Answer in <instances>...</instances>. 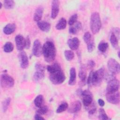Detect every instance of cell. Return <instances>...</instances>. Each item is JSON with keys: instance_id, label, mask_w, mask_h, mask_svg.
Wrapping results in <instances>:
<instances>
[{"instance_id": "cell-8", "label": "cell", "mask_w": 120, "mask_h": 120, "mask_svg": "<svg viewBox=\"0 0 120 120\" xmlns=\"http://www.w3.org/2000/svg\"><path fill=\"white\" fill-rule=\"evenodd\" d=\"M81 96L82 97V102L84 106L89 107L93 101V95L89 90H84L82 91Z\"/></svg>"}, {"instance_id": "cell-24", "label": "cell", "mask_w": 120, "mask_h": 120, "mask_svg": "<svg viewBox=\"0 0 120 120\" xmlns=\"http://www.w3.org/2000/svg\"><path fill=\"white\" fill-rule=\"evenodd\" d=\"M67 26V21L64 18H61L58 23L55 26L56 29L58 30H64L66 28Z\"/></svg>"}, {"instance_id": "cell-42", "label": "cell", "mask_w": 120, "mask_h": 120, "mask_svg": "<svg viewBox=\"0 0 120 120\" xmlns=\"http://www.w3.org/2000/svg\"><path fill=\"white\" fill-rule=\"evenodd\" d=\"M96 111V107H93L91 109H90L89 111V114L90 115H92Z\"/></svg>"}, {"instance_id": "cell-16", "label": "cell", "mask_w": 120, "mask_h": 120, "mask_svg": "<svg viewBox=\"0 0 120 120\" xmlns=\"http://www.w3.org/2000/svg\"><path fill=\"white\" fill-rule=\"evenodd\" d=\"M67 44L72 50H76L79 46L80 40L77 38L75 37L69 39L67 41Z\"/></svg>"}, {"instance_id": "cell-17", "label": "cell", "mask_w": 120, "mask_h": 120, "mask_svg": "<svg viewBox=\"0 0 120 120\" xmlns=\"http://www.w3.org/2000/svg\"><path fill=\"white\" fill-rule=\"evenodd\" d=\"M37 24L39 29L44 32H47L50 30L51 24L49 22L46 21H40L37 22Z\"/></svg>"}, {"instance_id": "cell-35", "label": "cell", "mask_w": 120, "mask_h": 120, "mask_svg": "<svg viewBox=\"0 0 120 120\" xmlns=\"http://www.w3.org/2000/svg\"><path fill=\"white\" fill-rule=\"evenodd\" d=\"M94 47L95 45L93 40H92L89 43L87 44V50L89 52H91L94 49Z\"/></svg>"}, {"instance_id": "cell-10", "label": "cell", "mask_w": 120, "mask_h": 120, "mask_svg": "<svg viewBox=\"0 0 120 120\" xmlns=\"http://www.w3.org/2000/svg\"><path fill=\"white\" fill-rule=\"evenodd\" d=\"M105 97L106 100L111 104L117 105L120 102V93L119 90L113 92H106Z\"/></svg>"}, {"instance_id": "cell-13", "label": "cell", "mask_w": 120, "mask_h": 120, "mask_svg": "<svg viewBox=\"0 0 120 120\" xmlns=\"http://www.w3.org/2000/svg\"><path fill=\"white\" fill-rule=\"evenodd\" d=\"M60 10V2L58 0H54L52 1L51 17L54 19L58 15Z\"/></svg>"}, {"instance_id": "cell-23", "label": "cell", "mask_w": 120, "mask_h": 120, "mask_svg": "<svg viewBox=\"0 0 120 120\" xmlns=\"http://www.w3.org/2000/svg\"><path fill=\"white\" fill-rule=\"evenodd\" d=\"M34 103L36 106L38 108L44 105V98L43 96L42 95H38L37 96L34 100Z\"/></svg>"}, {"instance_id": "cell-41", "label": "cell", "mask_w": 120, "mask_h": 120, "mask_svg": "<svg viewBox=\"0 0 120 120\" xmlns=\"http://www.w3.org/2000/svg\"><path fill=\"white\" fill-rule=\"evenodd\" d=\"M98 105L100 106H101V107L104 106V105H105V104L104 101L102 99H101V98L98 99Z\"/></svg>"}, {"instance_id": "cell-27", "label": "cell", "mask_w": 120, "mask_h": 120, "mask_svg": "<svg viewBox=\"0 0 120 120\" xmlns=\"http://www.w3.org/2000/svg\"><path fill=\"white\" fill-rule=\"evenodd\" d=\"M10 102H11V98L9 97L7 98L2 102V110L3 112H5L8 109Z\"/></svg>"}, {"instance_id": "cell-26", "label": "cell", "mask_w": 120, "mask_h": 120, "mask_svg": "<svg viewBox=\"0 0 120 120\" xmlns=\"http://www.w3.org/2000/svg\"><path fill=\"white\" fill-rule=\"evenodd\" d=\"M14 45L10 42H8L6 43L3 46V50L5 52L9 53L12 52L14 50Z\"/></svg>"}, {"instance_id": "cell-31", "label": "cell", "mask_w": 120, "mask_h": 120, "mask_svg": "<svg viewBox=\"0 0 120 120\" xmlns=\"http://www.w3.org/2000/svg\"><path fill=\"white\" fill-rule=\"evenodd\" d=\"M99 119L102 120H107L108 119V116L105 113V111L103 108H100L99 110Z\"/></svg>"}, {"instance_id": "cell-11", "label": "cell", "mask_w": 120, "mask_h": 120, "mask_svg": "<svg viewBox=\"0 0 120 120\" xmlns=\"http://www.w3.org/2000/svg\"><path fill=\"white\" fill-rule=\"evenodd\" d=\"M32 53L36 57H40L43 53V46L38 39L35 40L33 43Z\"/></svg>"}, {"instance_id": "cell-39", "label": "cell", "mask_w": 120, "mask_h": 120, "mask_svg": "<svg viewBox=\"0 0 120 120\" xmlns=\"http://www.w3.org/2000/svg\"><path fill=\"white\" fill-rule=\"evenodd\" d=\"M34 119L36 120H45V119L41 116L40 114L37 113L35 115Z\"/></svg>"}, {"instance_id": "cell-30", "label": "cell", "mask_w": 120, "mask_h": 120, "mask_svg": "<svg viewBox=\"0 0 120 120\" xmlns=\"http://www.w3.org/2000/svg\"><path fill=\"white\" fill-rule=\"evenodd\" d=\"M15 2L12 0H5L4 1V7L7 9H12L15 6Z\"/></svg>"}, {"instance_id": "cell-36", "label": "cell", "mask_w": 120, "mask_h": 120, "mask_svg": "<svg viewBox=\"0 0 120 120\" xmlns=\"http://www.w3.org/2000/svg\"><path fill=\"white\" fill-rule=\"evenodd\" d=\"M30 46V40L29 36H27L26 38H25V48L27 49H29Z\"/></svg>"}, {"instance_id": "cell-9", "label": "cell", "mask_w": 120, "mask_h": 120, "mask_svg": "<svg viewBox=\"0 0 120 120\" xmlns=\"http://www.w3.org/2000/svg\"><path fill=\"white\" fill-rule=\"evenodd\" d=\"M120 87V82L118 80L114 78L107 82L106 91L107 93L113 92L119 90Z\"/></svg>"}, {"instance_id": "cell-6", "label": "cell", "mask_w": 120, "mask_h": 120, "mask_svg": "<svg viewBox=\"0 0 120 120\" xmlns=\"http://www.w3.org/2000/svg\"><path fill=\"white\" fill-rule=\"evenodd\" d=\"M15 83L14 78L9 75L3 74L0 76V85L3 88L12 87Z\"/></svg>"}, {"instance_id": "cell-34", "label": "cell", "mask_w": 120, "mask_h": 120, "mask_svg": "<svg viewBox=\"0 0 120 120\" xmlns=\"http://www.w3.org/2000/svg\"><path fill=\"white\" fill-rule=\"evenodd\" d=\"M48 111V108L45 105H43L42 106L38 108L37 112V113L39 114L40 115L45 114Z\"/></svg>"}, {"instance_id": "cell-7", "label": "cell", "mask_w": 120, "mask_h": 120, "mask_svg": "<svg viewBox=\"0 0 120 120\" xmlns=\"http://www.w3.org/2000/svg\"><path fill=\"white\" fill-rule=\"evenodd\" d=\"M107 66L111 73L113 75L119 73L120 71V66L119 62L114 59H109L107 62Z\"/></svg>"}, {"instance_id": "cell-18", "label": "cell", "mask_w": 120, "mask_h": 120, "mask_svg": "<svg viewBox=\"0 0 120 120\" xmlns=\"http://www.w3.org/2000/svg\"><path fill=\"white\" fill-rule=\"evenodd\" d=\"M43 12H44V8L42 6L38 7L36 8L35 11V13L34 14L33 20L37 22L40 21L43 16Z\"/></svg>"}, {"instance_id": "cell-28", "label": "cell", "mask_w": 120, "mask_h": 120, "mask_svg": "<svg viewBox=\"0 0 120 120\" xmlns=\"http://www.w3.org/2000/svg\"><path fill=\"white\" fill-rule=\"evenodd\" d=\"M108 46L109 45L107 42L102 41L98 44V49L100 52H105L108 49Z\"/></svg>"}, {"instance_id": "cell-4", "label": "cell", "mask_w": 120, "mask_h": 120, "mask_svg": "<svg viewBox=\"0 0 120 120\" xmlns=\"http://www.w3.org/2000/svg\"><path fill=\"white\" fill-rule=\"evenodd\" d=\"M90 27L91 31L93 34H96L98 33L101 29V19L99 14L97 12H94L91 15Z\"/></svg>"}, {"instance_id": "cell-40", "label": "cell", "mask_w": 120, "mask_h": 120, "mask_svg": "<svg viewBox=\"0 0 120 120\" xmlns=\"http://www.w3.org/2000/svg\"><path fill=\"white\" fill-rule=\"evenodd\" d=\"M88 65H89V67H91V68H93L94 67H95L96 64H95V62L94 61H93V60H89L88 62Z\"/></svg>"}, {"instance_id": "cell-3", "label": "cell", "mask_w": 120, "mask_h": 120, "mask_svg": "<svg viewBox=\"0 0 120 120\" xmlns=\"http://www.w3.org/2000/svg\"><path fill=\"white\" fill-rule=\"evenodd\" d=\"M105 70L103 68H100L96 71H91L87 79V84H91L95 86H98L101 83L105 76Z\"/></svg>"}, {"instance_id": "cell-21", "label": "cell", "mask_w": 120, "mask_h": 120, "mask_svg": "<svg viewBox=\"0 0 120 120\" xmlns=\"http://www.w3.org/2000/svg\"><path fill=\"white\" fill-rule=\"evenodd\" d=\"M78 76L82 83H84L86 81V79L87 77L86 69L84 66L83 65L80 67L78 73Z\"/></svg>"}, {"instance_id": "cell-37", "label": "cell", "mask_w": 120, "mask_h": 120, "mask_svg": "<svg viewBox=\"0 0 120 120\" xmlns=\"http://www.w3.org/2000/svg\"><path fill=\"white\" fill-rule=\"evenodd\" d=\"M78 32V31L76 30V29L75 28L74 26H71L69 27V33L71 34H73V35H75L77 34V33Z\"/></svg>"}, {"instance_id": "cell-32", "label": "cell", "mask_w": 120, "mask_h": 120, "mask_svg": "<svg viewBox=\"0 0 120 120\" xmlns=\"http://www.w3.org/2000/svg\"><path fill=\"white\" fill-rule=\"evenodd\" d=\"M78 18L77 14H75L73 15L70 18L68 21V24L69 26H73L76 22Z\"/></svg>"}, {"instance_id": "cell-1", "label": "cell", "mask_w": 120, "mask_h": 120, "mask_svg": "<svg viewBox=\"0 0 120 120\" xmlns=\"http://www.w3.org/2000/svg\"><path fill=\"white\" fill-rule=\"evenodd\" d=\"M47 70L50 73L49 79L52 83L59 85L62 83L66 76L61 66L58 63H54L47 66Z\"/></svg>"}, {"instance_id": "cell-14", "label": "cell", "mask_w": 120, "mask_h": 120, "mask_svg": "<svg viewBox=\"0 0 120 120\" xmlns=\"http://www.w3.org/2000/svg\"><path fill=\"white\" fill-rule=\"evenodd\" d=\"M15 42L17 49L20 51H23L25 46V39L20 34L17 35L15 37Z\"/></svg>"}, {"instance_id": "cell-2", "label": "cell", "mask_w": 120, "mask_h": 120, "mask_svg": "<svg viewBox=\"0 0 120 120\" xmlns=\"http://www.w3.org/2000/svg\"><path fill=\"white\" fill-rule=\"evenodd\" d=\"M56 50L54 43L51 41H47L43 45V54L45 60L50 63L53 61L56 57Z\"/></svg>"}, {"instance_id": "cell-19", "label": "cell", "mask_w": 120, "mask_h": 120, "mask_svg": "<svg viewBox=\"0 0 120 120\" xmlns=\"http://www.w3.org/2000/svg\"><path fill=\"white\" fill-rule=\"evenodd\" d=\"M16 29V25L15 23H10L7 24L3 28V31L6 35H10L14 33Z\"/></svg>"}, {"instance_id": "cell-12", "label": "cell", "mask_w": 120, "mask_h": 120, "mask_svg": "<svg viewBox=\"0 0 120 120\" xmlns=\"http://www.w3.org/2000/svg\"><path fill=\"white\" fill-rule=\"evenodd\" d=\"M18 59L20 61L21 68L23 69H26L28 68L29 65V59L27 54L24 51H20L18 54Z\"/></svg>"}, {"instance_id": "cell-5", "label": "cell", "mask_w": 120, "mask_h": 120, "mask_svg": "<svg viewBox=\"0 0 120 120\" xmlns=\"http://www.w3.org/2000/svg\"><path fill=\"white\" fill-rule=\"evenodd\" d=\"M35 67L36 71L33 75V78L35 82H39L44 78L45 67L42 63L38 62L35 64Z\"/></svg>"}, {"instance_id": "cell-38", "label": "cell", "mask_w": 120, "mask_h": 120, "mask_svg": "<svg viewBox=\"0 0 120 120\" xmlns=\"http://www.w3.org/2000/svg\"><path fill=\"white\" fill-rule=\"evenodd\" d=\"M74 26L75 28L76 29V30L78 31H80L82 28V25L81 22H76Z\"/></svg>"}, {"instance_id": "cell-25", "label": "cell", "mask_w": 120, "mask_h": 120, "mask_svg": "<svg viewBox=\"0 0 120 120\" xmlns=\"http://www.w3.org/2000/svg\"><path fill=\"white\" fill-rule=\"evenodd\" d=\"M68 104L66 102H64L59 105V106L56 109V112L57 113H61L62 112L66 111L68 108Z\"/></svg>"}, {"instance_id": "cell-29", "label": "cell", "mask_w": 120, "mask_h": 120, "mask_svg": "<svg viewBox=\"0 0 120 120\" xmlns=\"http://www.w3.org/2000/svg\"><path fill=\"white\" fill-rule=\"evenodd\" d=\"M64 55L65 58L68 61L72 60L75 56L74 53L72 50H65L64 52Z\"/></svg>"}, {"instance_id": "cell-20", "label": "cell", "mask_w": 120, "mask_h": 120, "mask_svg": "<svg viewBox=\"0 0 120 120\" xmlns=\"http://www.w3.org/2000/svg\"><path fill=\"white\" fill-rule=\"evenodd\" d=\"M76 77V70L75 68L72 67L70 69V77L68 81V84L69 85L72 86L75 84Z\"/></svg>"}, {"instance_id": "cell-33", "label": "cell", "mask_w": 120, "mask_h": 120, "mask_svg": "<svg viewBox=\"0 0 120 120\" xmlns=\"http://www.w3.org/2000/svg\"><path fill=\"white\" fill-rule=\"evenodd\" d=\"M83 40H84V42L87 44L92 40V36H91V35L90 33V32H86L84 33V34L83 35Z\"/></svg>"}, {"instance_id": "cell-22", "label": "cell", "mask_w": 120, "mask_h": 120, "mask_svg": "<svg viewBox=\"0 0 120 120\" xmlns=\"http://www.w3.org/2000/svg\"><path fill=\"white\" fill-rule=\"evenodd\" d=\"M110 43L112 46L115 49H117L119 48L118 38L113 32L111 34L110 38Z\"/></svg>"}, {"instance_id": "cell-15", "label": "cell", "mask_w": 120, "mask_h": 120, "mask_svg": "<svg viewBox=\"0 0 120 120\" xmlns=\"http://www.w3.org/2000/svg\"><path fill=\"white\" fill-rule=\"evenodd\" d=\"M82 107V104L80 101L76 100L72 102L68 109V112L69 113H75L79 112Z\"/></svg>"}, {"instance_id": "cell-43", "label": "cell", "mask_w": 120, "mask_h": 120, "mask_svg": "<svg viewBox=\"0 0 120 120\" xmlns=\"http://www.w3.org/2000/svg\"><path fill=\"white\" fill-rule=\"evenodd\" d=\"M2 4L1 2H0V9L2 8Z\"/></svg>"}]
</instances>
